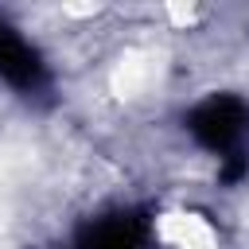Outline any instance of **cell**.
I'll return each instance as SVG.
<instances>
[{
    "label": "cell",
    "mask_w": 249,
    "mask_h": 249,
    "mask_svg": "<svg viewBox=\"0 0 249 249\" xmlns=\"http://www.w3.org/2000/svg\"><path fill=\"white\" fill-rule=\"evenodd\" d=\"M152 62H156V58H152L148 51H128V54L121 58V66L113 70V89H117L121 97H136V93H144L148 82H152V74H156Z\"/></svg>",
    "instance_id": "6da1fadb"
},
{
    "label": "cell",
    "mask_w": 249,
    "mask_h": 249,
    "mask_svg": "<svg viewBox=\"0 0 249 249\" xmlns=\"http://www.w3.org/2000/svg\"><path fill=\"white\" fill-rule=\"evenodd\" d=\"M163 237L175 241V249H214V233L206 222L191 218V214H175L163 222Z\"/></svg>",
    "instance_id": "7a4b0ae2"
}]
</instances>
